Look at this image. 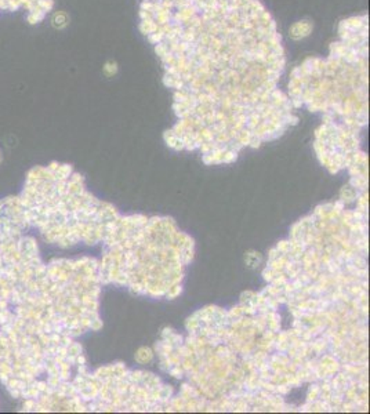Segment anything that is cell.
<instances>
[{"label": "cell", "instance_id": "cell-1", "mask_svg": "<svg viewBox=\"0 0 370 414\" xmlns=\"http://www.w3.org/2000/svg\"><path fill=\"white\" fill-rule=\"evenodd\" d=\"M313 25L311 21L308 20H303V21H297L290 27V36L296 40L304 39L307 36L311 35L313 32Z\"/></svg>", "mask_w": 370, "mask_h": 414}, {"label": "cell", "instance_id": "cell-2", "mask_svg": "<svg viewBox=\"0 0 370 414\" xmlns=\"http://www.w3.org/2000/svg\"><path fill=\"white\" fill-rule=\"evenodd\" d=\"M104 72L108 75V76H114L115 74L117 72V64L114 61H110L105 64L104 67Z\"/></svg>", "mask_w": 370, "mask_h": 414}]
</instances>
